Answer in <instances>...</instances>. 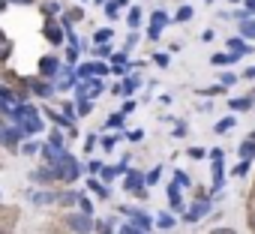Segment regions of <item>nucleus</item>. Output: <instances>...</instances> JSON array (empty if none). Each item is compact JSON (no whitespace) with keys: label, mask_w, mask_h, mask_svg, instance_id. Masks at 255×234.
I'll return each mask as SVG.
<instances>
[{"label":"nucleus","mask_w":255,"mask_h":234,"mask_svg":"<svg viewBox=\"0 0 255 234\" xmlns=\"http://www.w3.org/2000/svg\"><path fill=\"white\" fill-rule=\"evenodd\" d=\"M225 183V156H213V189Z\"/></svg>","instance_id":"nucleus-4"},{"label":"nucleus","mask_w":255,"mask_h":234,"mask_svg":"<svg viewBox=\"0 0 255 234\" xmlns=\"http://www.w3.org/2000/svg\"><path fill=\"white\" fill-rule=\"evenodd\" d=\"M51 144L60 150V147H63V135H60V132H51Z\"/></svg>","instance_id":"nucleus-44"},{"label":"nucleus","mask_w":255,"mask_h":234,"mask_svg":"<svg viewBox=\"0 0 255 234\" xmlns=\"http://www.w3.org/2000/svg\"><path fill=\"white\" fill-rule=\"evenodd\" d=\"M231 126H234V120H231V117H225V120H219V123H216V132H228Z\"/></svg>","instance_id":"nucleus-30"},{"label":"nucleus","mask_w":255,"mask_h":234,"mask_svg":"<svg viewBox=\"0 0 255 234\" xmlns=\"http://www.w3.org/2000/svg\"><path fill=\"white\" fill-rule=\"evenodd\" d=\"M192 15H195V12H192V6H180V9H177V15H174V18H177V21H189V18H192Z\"/></svg>","instance_id":"nucleus-23"},{"label":"nucleus","mask_w":255,"mask_h":234,"mask_svg":"<svg viewBox=\"0 0 255 234\" xmlns=\"http://www.w3.org/2000/svg\"><path fill=\"white\" fill-rule=\"evenodd\" d=\"M243 3H246V12H249V15H255V0H243Z\"/></svg>","instance_id":"nucleus-54"},{"label":"nucleus","mask_w":255,"mask_h":234,"mask_svg":"<svg viewBox=\"0 0 255 234\" xmlns=\"http://www.w3.org/2000/svg\"><path fill=\"white\" fill-rule=\"evenodd\" d=\"M93 72H96V75H105V72H108V66H105V63H93Z\"/></svg>","instance_id":"nucleus-48"},{"label":"nucleus","mask_w":255,"mask_h":234,"mask_svg":"<svg viewBox=\"0 0 255 234\" xmlns=\"http://www.w3.org/2000/svg\"><path fill=\"white\" fill-rule=\"evenodd\" d=\"M225 90V84H216V87H207V90H201V93H207V96H216V93H222Z\"/></svg>","instance_id":"nucleus-43"},{"label":"nucleus","mask_w":255,"mask_h":234,"mask_svg":"<svg viewBox=\"0 0 255 234\" xmlns=\"http://www.w3.org/2000/svg\"><path fill=\"white\" fill-rule=\"evenodd\" d=\"M150 24H153V27H165V24H168V15H165L162 9H156V12L150 15Z\"/></svg>","instance_id":"nucleus-20"},{"label":"nucleus","mask_w":255,"mask_h":234,"mask_svg":"<svg viewBox=\"0 0 255 234\" xmlns=\"http://www.w3.org/2000/svg\"><path fill=\"white\" fill-rule=\"evenodd\" d=\"M9 3H21V6H27V3H33V0H9Z\"/></svg>","instance_id":"nucleus-56"},{"label":"nucleus","mask_w":255,"mask_h":234,"mask_svg":"<svg viewBox=\"0 0 255 234\" xmlns=\"http://www.w3.org/2000/svg\"><path fill=\"white\" fill-rule=\"evenodd\" d=\"M249 105H252V99H231V108L234 111H246Z\"/></svg>","instance_id":"nucleus-26"},{"label":"nucleus","mask_w":255,"mask_h":234,"mask_svg":"<svg viewBox=\"0 0 255 234\" xmlns=\"http://www.w3.org/2000/svg\"><path fill=\"white\" fill-rule=\"evenodd\" d=\"M45 39L54 42V45H60V42H63V30L54 27V24H45Z\"/></svg>","instance_id":"nucleus-14"},{"label":"nucleus","mask_w":255,"mask_h":234,"mask_svg":"<svg viewBox=\"0 0 255 234\" xmlns=\"http://www.w3.org/2000/svg\"><path fill=\"white\" fill-rule=\"evenodd\" d=\"M51 90H54V87H51L48 81H36V84H33V93H36V96H51Z\"/></svg>","instance_id":"nucleus-21"},{"label":"nucleus","mask_w":255,"mask_h":234,"mask_svg":"<svg viewBox=\"0 0 255 234\" xmlns=\"http://www.w3.org/2000/svg\"><path fill=\"white\" fill-rule=\"evenodd\" d=\"M159 33H162V27H153V24H150V30H147V36H150V39H159Z\"/></svg>","instance_id":"nucleus-47"},{"label":"nucleus","mask_w":255,"mask_h":234,"mask_svg":"<svg viewBox=\"0 0 255 234\" xmlns=\"http://www.w3.org/2000/svg\"><path fill=\"white\" fill-rule=\"evenodd\" d=\"M210 213V204L207 201H198V204H192V210L186 213V222H198L201 216H207Z\"/></svg>","instance_id":"nucleus-7"},{"label":"nucleus","mask_w":255,"mask_h":234,"mask_svg":"<svg viewBox=\"0 0 255 234\" xmlns=\"http://www.w3.org/2000/svg\"><path fill=\"white\" fill-rule=\"evenodd\" d=\"M57 63H60L57 57H51V54H45V57L39 60V72H42V75H54V72H57Z\"/></svg>","instance_id":"nucleus-10"},{"label":"nucleus","mask_w":255,"mask_h":234,"mask_svg":"<svg viewBox=\"0 0 255 234\" xmlns=\"http://www.w3.org/2000/svg\"><path fill=\"white\" fill-rule=\"evenodd\" d=\"M159 174H162V168H153V171L147 174V186H150V183H156V180H159Z\"/></svg>","instance_id":"nucleus-45"},{"label":"nucleus","mask_w":255,"mask_h":234,"mask_svg":"<svg viewBox=\"0 0 255 234\" xmlns=\"http://www.w3.org/2000/svg\"><path fill=\"white\" fill-rule=\"evenodd\" d=\"M123 213H126V216H132V225H138L141 231H147V228H150V219H147L144 213H135L132 207H123Z\"/></svg>","instance_id":"nucleus-9"},{"label":"nucleus","mask_w":255,"mask_h":234,"mask_svg":"<svg viewBox=\"0 0 255 234\" xmlns=\"http://www.w3.org/2000/svg\"><path fill=\"white\" fill-rule=\"evenodd\" d=\"M120 234H144V231H141L138 225H123V228H120Z\"/></svg>","instance_id":"nucleus-37"},{"label":"nucleus","mask_w":255,"mask_h":234,"mask_svg":"<svg viewBox=\"0 0 255 234\" xmlns=\"http://www.w3.org/2000/svg\"><path fill=\"white\" fill-rule=\"evenodd\" d=\"M156 222H159V228H171V225H174V216H171V213H162Z\"/></svg>","instance_id":"nucleus-28"},{"label":"nucleus","mask_w":255,"mask_h":234,"mask_svg":"<svg viewBox=\"0 0 255 234\" xmlns=\"http://www.w3.org/2000/svg\"><path fill=\"white\" fill-rule=\"evenodd\" d=\"M207 3H210V0H207Z\"/></svg>","instance_id":"nucleus-61"},{"label":"nucleus","mask_w":255,"mask_h":234,"mask_svg":"<svg viewBox=\"0 0 255 234\" xmlns=\"http://www.w3.org/2000/svg\"><path fill=\"white\" fill-rule=\"evenodd\" d=\"M12 117H15V123L24 129V132H39L42 129V117H39V111H33L30 105H18L15 111H12Z\"/></svg>","instance_id":"nucleus-1"},{"label":"nucleus","mask_w":255,"mask_h":234,"mask_svg":"<svg viewBox=\"0 0 255 234\" xmlns=\"http://www.w3.org/2000/svg\"><path fill=\"white\" fill-rule=\"evenodd\" d=\"M168 201H171V207L174 210H180L183 204H180V183L174 180V183H168Z\"/></svg>","instance_id":"nucleus-13"},{"label":"nucleus","mask_w":255,"mask_h":234,"mask_svg":"<svg viewBox=\"0 0 255 234\" xmlns=\"http://www.w3.org/2000/svg\"><path fill=\"white\" fill-rule=\"evenodd\" d=\"M240 159H255V141L252 138H246V141H240Z\"/></svg>","instance_id":"nucleus-16"},{"label":"nucleus","mask_w":255,"mask_h":234,"mask_svg":"<svg viewBox=\"0 0 255 234\" xmlns=\"http://www.w3.org/2000/svg\"><path fill=\"white\" fill-rule=\"evenodd\" d=\"M90 108H93L90 99H81V102H78V114H90Z\"/></svg>","instance_id":"nucleus-34"},{"label":"nucleus","mask_w":255,"mask_h":234,"mask_svg":"<svg viewBox=\"0 0 255 234\" xmlns=\"http://www.w3.org/2000/svg\"><path fill=\"white\" fill-rule=\"evenodd\" d=\"M240 36L243 39H255V18H240Z\"/></svg>","instance_id":"nucleus-11"},{"label":"nucleus","mask_w":255,"mask_h":234,"mask_svg":"<svg viewBox=\"0 0 255 234\" xmlns=\"http://www.w3.org/2000/svg\"><path fill=\"white\" fill-rule=\"evenodd\" d=\"M237 60H240L237 54H213V57H210L213 66H228V63H237Z\"/></svg>","instance_id":"nucleus-17"},{"label":"nucleus","mask_w":255,"mask_h":234,"mask_svg":"<svg viewBox=\"0 0 255 234\" xmlns=\"http://www.w3.org/2000/svg\"><path fill=\"white\" fill-rule=\"evenodd\" d=\"M120 174V168H102V180H114Z\"/></svg>","instance_id":"nucleus-36"},{"label":"nucleus","mask_w":255,"mask_h":234,"mask_svg":"<svg viewBox=\"0 0 255 234\" xmlns=\"http://www.w3.org/2000/svg\"><path fill=\"white\" fill-rule=\"evenodd\" d=\"M66 225H69L75 234H87V231H93V219H90L87 213H69V216H66Z\"/></svg>","instance_id":"nucleus-3"},{"label":"nucleus","mask_w":255,"mask_h":234,"mask_svg":"<svg viewBox=\"0 0 255 234\" xmlns=\"http://www.w3.org/2000/svg\"><path fill=\"white\" fill-rule=\"evenodd\" d=\"M51 120H54L57 126H69V117H60L57 111H51Z\"/></svg>","instance_id":"nucleus-32"},{"label":"nucleus","mask_w":255,"mask_h":234,"mask_svg":"<svg viewBox=\"0 0 255 234\" xmlns=\"http://www.w3.org/2000/svg\"><path fill=\"white\" fill-rule=\"evenodd\" d=\"M231 3H240V0H231Z\"/></svg>","instance_id":"nucleus-60"},{"label":"nucleus","mask_w":255,"mask_h":234,"mask_svg":"<svg viewBox=\"0 0 255 234\" xmlns=\"http://www.w3.org/2000/svg\"><path fill=\"white\" fill-rule=\"evenodd\" d=\"M87 186H90V189H93V192H96L99 198H105V195H108V189H105V186H102L99 180H87Z\"/></svg>","instance_id":"nucleus-25"},{"label":"nucleus","mask_w":255,"mask_h":234,"mask_svg":"<svg viewBox=\"0 0 255 234\" xmlns=\"http://www.w3.org/2000/svg\"><path fill=\"white\" fill-rule=\"evenodd\" d=\"M249 138H252V141H255V129H252V132H249Z\"/></svg>","instance_id":"nucleus-58"},{"label":"nucleus","mask_w":255,"mask_h":234,"mask_svg":"<svg viewBox=\"0 0 255 234\" xmlns=\"http://www.w3.org/2000/svg\"><path fill=\"white\" fill-rule=\"evenodd\" d=\"M120 123H123V111H120V114H111V117H108V129H117Z\"/></svg>","instance_id":"nucleus-29"},{"label":"nucleus","mask_w":255,"mask_h":234,"mask_svg":"<svg viewBox=\"0 0 255 234\" xmlns=\"http://www.w3.org/2000/svg\"><path fill=\"white\" fill-rule=\"evenodd\" d=\"M234 81H237V78H234L231 72H225V75H222V84H225V87H228V84H234Z\"/></svg>","instance_id":"nucleus-52"},{"label":"nucleus","mask_w":255,"mask_h":234,"mask_svg":"<svg viewBox=\"0 0 255 234\" xmlns=\"http://www.w3.org/2000/svg\"><path fill=\"white\" fill-rule=\"evenodd\" d=\"M153 63L165 69V66H168V54H153Z\"/></svg>","instance_id":"nucleus-40"},{"label":"nucleus","mask_w":255,"mask_h":234,"mask_svg":"<svg viewBox=\"0 0 255 234\" xmlns=\"http://www.w3.org/2000/svg\"><path fill=\"white\" fill-rule=\"evenodd\" d=\"M57 174H54V168H36L33 174H30V180H36V183H42V180H54Z\"/></svg>","instance_id":"nucleus-18"},{"label":"nucleus","mask_w":255,"mask_h":234,"mask_svg":"<svg viewBox=\"0 0 255 234\" xmlns=\"http://www.w3.org/2000/svg\"><path fill=\"white\" fill-rule=\"evenodd\" d=\"M96 54H99V57H111V48H108V42L96 45Z\"/></svg>","instance_id":"nucleus-39"},{"label":"nucleus","mask_w":255,"mask_h":234,"mask_svg":"<svg viewBox=\"0 0 255 234\" xmlns=\"http://www.w3.org/2000/svg\"><path fill=\"white\" fill-rule=\"evenodd\" d=\"M186 135V123H177V129H174V138H183Z\"/></svg>","instance_id":"nucleus-49"},{"label":"nucleus","mask_w":255,"mask_h":234,"mask_svg":"<svg viewBox=\"0 0 255 234\" xmlns=\"http://www.w3.org/2000/svg\"><path fill=\"white\" fill-rule=\"evenodd\" d=\"M213 234H237V231H234V228H216Z\"/></svg>","instance_id":"nucleus-55"},{"label":"nucleus","mask_w":255,"mask_h":234,"mask_svg":"<svg viewBox=\"0 0 255 234\" xmlns=\"http://www.w3.org/2000/svg\"><path fill=\"white\" fill-rule=\"evenodd\" d=\"M3 6H6V0H0V9H3Z\"/></svg>","instance_id":"nucleus-59"},{"label":"nucleus","mask_w":255,"mask_h":234,"mask_svg":"<svg viewBox=\"0 0 255 234\" xmlns=\"http://www.w3.org/2000/svg\"><path fill=\"white\" fill-rule=\"evenodd\" d=\"M135 87H138V78H126L120 87H114V93H120V96H132Z\"/></svg>","instance_id":"nucleus-12"},{"label":"nucleus","mask_w":255,"mask_h":234,"mask_svg":"<svg viewBox=\"0 0 255 234\" xmlns=\"http://www.w3.org/2000/svg\"><path fill=\"white\" fill-rule=\"evenodd\" d=\"M30 198H33V204H54V201H60V195H54V192H33Z\"/></svg>","instance_id":"nucleus-15"},{"label":"nucleus","mask_w":255,"mask_h":234,"mask_svg":"<svg viewBox=\"0 0 255 234\" xmlns=\"http://www.w3.org/2000/svg\"><path fill=\"white\" fill-rule=\"evenodd\" d=\"M246 171H249V159H243V162L234 168V174H237V177H246Z\"/></svg>","instance_id":"nucleus-35"},{"label":"nucleus","mask_w":255,"mask_h":234,"mask_svg":"<svg viewBox=\"0 0 255 234\" xmlns=\"http://www.w3.org/2000/svg\"><path fill=\"white\" fill-rule=\"evenodd\" d=\"M147 183V174H141V171H129V174H126V189H129V192H138L141 186Z\"/></svg>","instance_id":"nucleus-5"},{"label":"nucleus","mask_w":255,"mask_h":234,"mask_svg":"<svg viewBox=\"0 0 255 234\" xmlns=\"http://www.w3.org/2000/svg\"><path fill=\"white\" fill-rule=\"evenodd\" d=\"M189 156L192 159H201V156H207V150L204 147H189Z\"/></svg>","instance_id":"nucleus-41"},{"label":"nucleus","mask_w":255,"mask_h":234,"mask_svg":"<svg viewBox=\"0 0 255 234\" xmlns=\"http://www.w3.org/2000/svg\"><path fill=\"white\" fill-rule=\"evenodd\" d=\"M3 132H6V126H3V123H0V138H3Z\"/></svg>","instance_id":"nucleus-57"},{"label":"nucleus","mask_w":255,"mask_h":234,"mask_svg":"<svg viewBox=\"0 0 255 234\" xmlns=\"http://www.w3.org/2000/svg\"><path fill=\"white\" fill-rule=\"evenodd\" d=\"M51 168H54L57 180H63V183H72V180L78 177V162H75V159H72L66 150H63V153L54 159V165H51Z\"/></svg>","instance_id":"nucleus-2"},{"label":"nucleus","mask_w":255,"mask_h":234,"mask_svg":"<svg viewBox=\"0 0 255 234\" xmlns=\"http://www.w3.org/2000/svg\"><path fill=\"white\" fill-rule=\"evenodd\" d=\"M213 36H216L213 30H204V33H201V42H213Z\"/></svg>","instance_id":"nucleus-51"},{"label":"nucleus","mask_w":255,"mask_h":234,"mask_svg":"<svg viewBox=\"0 0 255 234\" xmlns=\"http://www.w3.org/2000/svg\"><path fill=\"white\" fill-rule=\"evenodd\" d=\"M21 135H24V129H21V126L15 123V129H6V132H3V138H0V141H3L6 147H12V150H15V147H18V141H21Z\"/></svg>","instance_id":"nucleus-6"},{"label":"nucleus","mask_w":255,"mask_h":234,"mask_svg":"<svg viewBox=\"0 0 255 234\" xmlns=\"http://www.w3.org/2000/svg\"><path fill=\"white\" fill-rule=\"evenodd\" d=\"M78 204H81V213L93 216V204H90V198H87V195H81V198H78Z\"/></svg>","instance_id":"nucleus-27"},{"label":"nucleus","mask_w":255,"mask_h":234,"mask_svg":"<svg viewBox=\"0 0 255 234\" xmlns=\"http://www.w3.org/2000/svg\"><path fill=\"white\" fill-rule=\"evenodd\" d=\"M90 75H96V72H93V63H87V66L78 69V78H90Z\"/></svg>","instance_id":"nucleus-33"},{"label":"nucleus","mask_w":255,"mask_h":234,"mask_svg":"<svg viewBox=\"0 0 255 234\" xmlns=\"http://www.w3.org/2000/svg\"><path fill=\"white\" fill-rule=\"evenodd\" d=\"M9 51H12V42L3 36V30H0V60H6V57H9Z\"/></svg>","instance_id":"nucleus-19"},{"label":"nucleus","mask_w":255,"mask_h":234,"mask_svg":"<svg viewBox=\"0 0 255 234\" xmlns=\"http://www.w3.org/2000/svg\"><path fill=\"white\" fill-rule=\"evenodd\" d=\"M126 138H129V141H141V138H144V129H132V132H126Z\"/></svg>","instance_id":"nucleus-38"},{"label":"nucleus","mask_w":255,"mask_h":234,"mask_svg":"<svg viewBox=\"0 0 255 234\" xmlns=\"http://www.w3.org/2000/svg\"><path fill=\"white\" fill-rule=\"evenodd\" d=\"M174 180H177V183H180V186H189V177H186V174H183V171H177V174H174Z\"/></svg>","instance_id":"nucleus-46"},{"label":"nucleus","mask_w":255,"mask_h":234,"mask_svg":"<svg viewBox=\"0 0 255 234\" xmlns=\"http://www.w3.org/2000/svg\"><path fill=\"white\" fill-rule=\"evenodd\" d=\"M99 234H111V222H99Z\"/></svg>","instance_id":"nucleus-53"},{"label":"nucleus","mask_w":255,"mask_h":234,"mask_svg":"<svg viewBox=\"0 0 255 234\" xmlns=\"http://www.w3.org/2000/svg\"><path fill=\"white\" fill-rule=\"evenodd\" d=\"M114 141H117V138H114V135H108V138H102V147H105V150H111V147H114Z\"/></svg>","instance_id":"nucleus-50"},{"label":"nucleus","mask_w":255,"mask_h":234,"mask_svg":"<svg viewBox=\"0 0 255 234\" xmlns=\"http://www.w3.org/2000/svg\"><path fill=\"white\" fill-rule=\"evenodd\" d=\"M228 51H231V54H237V57H243V54H249L252 48H249L240 36H231V39H228Z\"/></svg>","instance_id":"nucleus-8"},{"label":"nucleus","mask_w":255,"mask_h":234,"mask_svg":"<svg viewBox=\"0 0 255 234\" xmlns=\"http://www.w3.org/2000/svg\"><path fill=\"white\" fill-rule=\"evenodd\" d=\"M126 21H129V27L135 30V27L141 24V9H138V6H135V9H129V15H126Z\"/></svg>","instance_id":"nucleus-22"},{"label":"nucleus","mask_w":255,"mask_h":234,"mask_svg":"<svg viewBox=\"0 0 255 234\" xmlns=\"http://www.w3.org/2000/svg\"><path fill=\"white\" fill-rule=\"evenodd\" d=\"M117 9H120L117 0H114V3H105V15H108V18H117Z\"/></svg>","instance_id":"nucleus-31"},{"label":"nucleus","mask_w":255,"mask_h":234,"mask_svg":"<svg viewBox=\"0 0 255 234\" xmlns=\"http://www.w3.org/2000/svg\"><path fill=\"white\" fill-rule=\"evenodd\" d=\"M93 39H96V45L108 42V39H111V27H102V30H96V36H93Z\"/></svg>","instance_id":"nucleus-24"},{"label":"nucleus","mask_w":255,"mask_h":234,"mask_svg":"<svg viewBox=\"0 0 255 234\" xmlns=\"http://www.w3.org/2000/svg\"><path fill=\"white\" fill-rule=\"evenodd\" d=\"M78 198H81V195H75V192H66V195H60V201H63V204H75Z\"/></svg>","instance_id":"nucleus-42"}]
</instances>
